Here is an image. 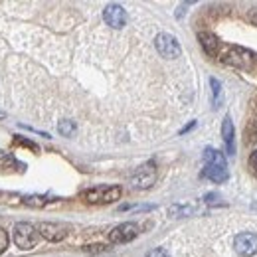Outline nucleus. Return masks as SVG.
<instances>
[{
  "label": "nucleus",
  "instance_id": "17",
  "mask_svg": "<svg viewBox=\"0 0 257 257\" xmlns=\"http://www.w3.org/2000/svg\"><path fill=\"white\" fill-rule=\"evenodd\" d=\"M145 257H170V255H168V251H166V249L157 247V249H151V251H149Z\"/></svg>",
  "mask_w": 257,
  "mask_h": 257
},
{
  "label": "nucleus",
  "instance_id": "19",
  "mask_svg": "<svg viewBox=\"0 0 257 257\" xmlns=\"http://www.w3.org/2000/svg\"><path fill=\"white\" fill-rule=\"evenodd\" d=\"M83 251H87V253H99V251H105V245H87V247H83Z\"/></svg>",
  "mask_w": 257,
  "mask_h": 257
},
{
  "label": "nucleus",
  "instance_id": "2",
  "mask_svg": "<svg viewBox=\"0 0 257 257\" xmlns=\"http://www.w3.org/2000/svg\"><path fill=\"white\" fill-rule=\"evenodd\" d=\"M123 190L119 186H97L91 188L87 192L81 194V198L89 204H109V202H115L121 198Z\"/></svg>",
  "mask_w": 257,
  "mask_h": 257
},
{
  "label": "nucleus",
  "instance_id": "6",
  "mask_svg": "<svg viewBox=\"0 0 257 257\" xmlns=\"http://www.w3.org/2000/svg\"><path fill=\"white\" fill-rule=\"evenodd\" d=\"M155 180H157V166H155V162H147L133 174L131 184L135 188H151L155 184Z\"/></svg>",
  "mask_w": 257,
  "mask_h": 257
},
{
  "label": "nucleus",
  "instance_id": "3",
  "mask_svg": "<svg viewBox=\"0 0 257 257\" xmlns=\"http://www.w3.org/2000/svg\"><path fill=\"white\" fill-rule=\"evenodd\" d=\"M155 48H157V52L161 54L162 58H166V60H176L182 54V48H180L178 40L174 36L164 32L155 38Z\"/></svg>",
  "mask_w": 257,
  "mask_h": 257
},
{
  "label": "nucleus",
  "instance_id": "20",
  "mask_svg": "<svg viewBox=\"0 0 257 257\" xmlns=\"http://www.w3.org/2000/svg\"><path fill=\"white\" fill-rule=\"evenodd\" d=\"M247 18H249V22H251V24H255V26H257V8H253V10H249Z\"/></svg>",
  "mask_w": 257,
  "mask_h": 257
},
{
  "label": "nucleus",
  "instance_id": "9",
  "mask_svg": "<svg viewBox=\"0 0 257 257\" xmlns=\"http://www.w3.org/2000/svg\"><path fill=\"white\" fill-rule=\"evenodd\" d=\"M38 231L48 241H62L65 235H67V227L65 225L52 224V222H42V224L38 225Z\"/></svg>",
  "mask_w": 257,
  "mask_h": 257
},
{
  "label": "nucleus",
  "instance_id": "15",
  "mask_svg": "<svg viewBox=\"0 0 257 257\" xmlns=\"http://www.w3.org/2000/svg\"><path fill=\"white\" fill-rule=\"evenodd\" d=\"M22 202L26 206H32V208H44L46 206V200L42 196H26V198H22Z\"/></svg>",
  "mask_w": 257,
  "mask_h": 257
},
{
  "label": "nucleus",
  "instance_id": "5",
  "mask_svg": "<svg viewBox=\"0 0 257 257\" xmlns=\"http://www.w3.org/2000/svg\"><path fill=\"white\" fill-rule=\"evenodd\" d=\"M233 249L241 257H249L257 253V235L253 231H241L233 237Z\"/></svg>",
  "mask_w": 257,
  "mask_h": 257
},
{
  "label": "nucleus",
  "instance_id": "11",
  "mask_svg": "<svg viewBox=\"0 0 257 257\" xmlns=\"http://www.w3.org/2000/svg\"><path fill=\"white\" fill-rule=\"evenodd\" d=\"M200 44L202 48L206 50L208 56H216L218 54V38L210 32H202L200 34Z\"/></svg>",
  "mask_w": 257,
  "mask_h": 257
},
{
  "label": "nucleus",
  "instance_id": "16",
  "mask_svg": "<svg viewBox=\"0 0 257 257\" xmlns=\"http://www.w3.org/2000/svg\"><path fill=\"white\" fill-rule=\"evenodd\" d=\"M8 241H10V237H8V231H6L4 227H0V255L6 251V247H8Z\"/></svg>",
  "mask_w": 257,
  "mask_h": 257
},
{
  "label": "nucleus",
  "instance_id": "1",
  "mask_svg": "<svg viewBox=\"0 0 257 257\" xmlns=\"http://www.w3.org/2000/svg\"><path fill=\"white\" fill-rule=\"evenodd\" d=\"M204 170H202V176L210 178L212 182H224L227 180V162H225V157L220 153V151H214V149H206L204 151Z\"/></svg>",
  "mask_w": 257,
  "mask_h": 257
},
{
  "label": "nucleus",
  "instance_id": "12",
  "mask_svg": "<svg viewBox=\"0 0 257 257\" xmlns=\"http://www.w3.org/2000/svg\"><path fill=\"white\" fill-rule=\"evenodd\" d=\"M196 212V208L194 206H170L168 208V214L172 216V218H182V216H190Z\"/></svg>",
  "mask_w": 257,
  "mask_h": 257
},
{
  "label": "nucleus",
  "instance_id": "18",
  "mask_svg": "<svg viewBox=\"0 0 257 257\" xmlns=\"http://www.w3.org/2000/svg\"><path fill=\"white\" fill-rule=\"evenodd\" d=\"M249 170L253 172V176H257V153H251L249 157Z\"/></svg>",
  "mask_w": 257,
  "mask_h": 257
},
{
  "label": "nucleus",
  "instance_id": "10",
  "mask_svg": "<svg viewBox=\"0 0 257 257\" xmlns=\"http://www.w3.org/2000/svg\"><path fill=\"white\" fill-rule=\"evenodd\" d=\"M222 135H224V143H225V149H227V155H233V153H235V145H233V123H231L229 117L224 119Z\"/></svg>",
  "mask_w": 257,
  "mask_h": 257
},
{
  "label": "nucleus",
  "instance_id": "13",
  "mask_svg": "<svg viewBox=\"0 0 257 257\" xmlns=\"http://www.w3.org/2000/svg\"><path fill=\"white\" fill-rule=\"evenodd\" d=\"M58 131H60V135H64V137H73V135H75V123L64 119V121L58 123Z\"/></svg>",
  "mask_w": 257,
  "mask_h": 257
},
{
  "label": "nucleus",
  "instance_id": "14",
  "mask_svg": "<svg viewBox=\"0 0 257 257\" xmlns=\"http://www.w3.org/2000/svg\"><path fill=\"white\" fill-rule=\"evenodd\" d=\"M210 85H212V93H214V107H218L222 103V83L216 77H212Z\"/></svg>",
  "mask_w": 257,
  "mask_h": 257
},
{
  "label": "nucleus",
  "instance_id": "21",
  "mask_svg": "<svg viewBox=\"0 0 257 257\" xmlns=\"http://www.w3.org/2000/svg\"><path fill=\"white\" fill-rule=\"evenodd\" d=\"M2 117H6V113H2V111H0V119H2Z\"/></svg>",
  "mask_w": 257,
  "mask_h": 257
},
{
  "label": "nucleus",
  "instance_id": "7",
  "mask_svg": "<svg viewBox=\"0 0 257 257\" xmlns=\"http://www.w3.org/2000/svg\"><path fill=\"white\" fill-rule=\"evenodd\" d=\"M103 20L107 22V26H111L115 30H121L127 24V12L119 4H107L105 10H103Z\"/></svg>",
  "mask_w": 257,
  "mask_h": 257
},
{
  "label": "nucleus",
  "instance_id": "8",
  "mask_svg": "<svg viewBox=\"0 0 257 257\" xmlns=\"http://www.w3.org/2000/svg\"><path fill=\"white\" fill-rule=\"evenodd\" d=\"M137 235H139V225L133 224V222H125V224L117 225L109 233V239H111V243H128Z\"/></svg>",
  "mask_w": 257,
  "mask_h": 257
},
{
  "label": "nucleus",
  "instance_id": "4",
  "mask_svg": "<svg viewBox=\"0 0 257 257\" xmlns=\"http://www.w3.org/2000/svg\"><path fill=\"white\" fill-rule=\"evenodd\" d=\"M14 243L20 249H32L38 243V229L30 224H16L14 227Z\"/></svg>",
  "mask_w": 257,
  "mask_h": 257
}]
</instances>
